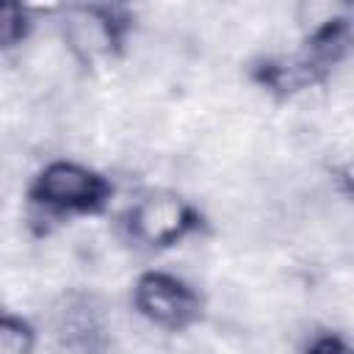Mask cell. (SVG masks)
Here are the masks:
<instances>
[{
    "label": "cell",
    "mask_w": 354,
    "mask_h": 354,
    "mask_svg": "<svg viewBox=\"0 0 354 354\" xmlns=\"http://www.w3.org/2000/svg\"><path fill=\"white\" fill-rule=\"evenodd\" d=\"M351 17L329 14L315 22L290 55H260L249 66V80L274 102H288L315 86H326L351 53Z\"/></svg>",
    "instance_id": "6da1fadb"
},
{
    "label": "cell",
    "mask_w": 354,
    "mask_h": 354,
    "mask_svg": "<svg viewBox=\"0 0 354 354\" xmlns=\"http://www.w3.org/2000/svg\"><path fill=\"white\" fill-rule=\"evenodd\" d=\"M116 188L105 171L80 160L55 158L28 180L25 205L39 221H72L102 216Z\"/></svg>",
    "instance_id": "7a4b0ae2"
},
{
    "label": "cell",
    "mask_w": 354,
    "mask_h": 354,
    "mask_svg": "<svg viewBox=\"0 0 354 354\" xmlns=\"http://www.w3.org/2000/svg\"><path fill=\"white\" fill-rule=\"evenodd\" d=\"M58 28L80 66H105L127 53L136 33V11L124 3H75L61 8Z\"/></svg>",
    "instance_id": "3957f363"
},
{
    "label": "cell",
    "mask_w": 354,
    "mask_h": 354,
    "mask_svg": "<svg viewBox=\"0 0 354 354\" xmlns=\"http://www.w3.org/2000/svg\"><path fill=\"white\" fill-rule=\"evenodd\" d=\"M119 232L133 249L158 254L207 232V216L183 194L152 191L122 213Z\"/></svg>",
    "instance_id": "277c9868"
},
{
    "label": "cell",
    "mask_w": 354,
    "mask_h": 354,
    "mask_svg": "<svg viewBox=\"0 0 354 354\" xmlns=\"http://www.w3.org/2000/svg\"><path fill=\"white\" fill-rule=\"evenodd\" d=\"M130 304L138 318L169 335L194 329L205 321L207 310V301L194 282L163 268H149L136 277L130 288Z\"/></svg>",
    "instance_id": "5b68a950"
},
{
    "label": "cell",
    "mask_w": 354,
    "mask_h": 354,
    "mask_svg": "<svg viewBox=\"0 0 354 354\" xmlns=\"http://www.w3.org/2000/svg\"><path fill=\"white\" fill-rule=\"evenodd\" d=\"M53 340L66 354H105L111 346V326L94 293L66 290L50 313Z\"/></svg>",
    "instance_id": "8992f818"
},
{
    "label": "cell",
    "mask_w": 354,
    "mask_h": 354,
    "mask_svg": "<svg viewBox=\"0 0 354 354\" xmlns=\"http://www.w3.org/2000/svg\"><path fill=\"white\" fill-rule=\"evenodd\" d=\"M39 346V329L22 313L0 304V354H33Z\"/></svg>",
    "instance_id": "52a82bcc"
},
{
    "label": "cell",
    "mask_w": 354,
    "mask_h": 354,
    "mask_svg": "<svg viewBox=\"0 0 354 354\" xmlns=\"http://www.w3.org/2000/svg\"><path fill=\"white\" fill-rule=\"evenodd\" d=\"M33 11L25 3L0 0V53L19 50L33 33Z\"/></svg>",
    "instance_id": "ba28073f"
},
{
    "label": "cell",
    "mask_w": 354,
    "mask_h": 354,
    "mask_svg": "<svg viewBox=\"0 0 354 354\" xmlns=\"http://www.w3.org/2000/svg\"><path fill=\"white\" fill-rule=\"evenodd\" d=\"M301 354H354V351H351V343L340 332H315L304 343Z\"/></svg>",
    "instance_id": "9c48e42d"
}]
</instances>
